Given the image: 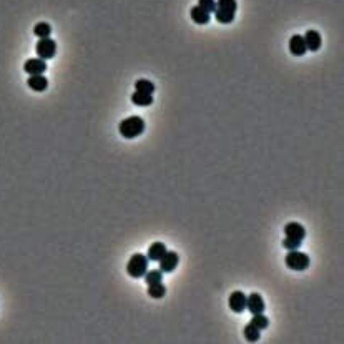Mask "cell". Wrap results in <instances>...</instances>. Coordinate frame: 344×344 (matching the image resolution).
Masks as SVG:
<instances>
[{
  "instance_id": "obj_12",
  "label": "cell",
  "mask_w": 344,
  "mask_h": 344,
  "mask_svg": "<svg viewBox=\"0 0 344 344\" xmlns=\"http://www.w3.org/2000/svg\"><path fill=\"white\" fill-rule=\"evenodd\" d=\"M304 42H306V48L309 52H318L319 48H321V33H319L318 30H308L306 33H304Z\"/></svg>"
},
{
  "instance_id": "obj_21",
  "label": "cell",
  "mask_w": 344,
  "mask_h": 344,
  "mask_svg": "<svg viewBox=\"0 0 344 344\" xmlns=\"http://www.w3.org/2000/svg\"><path fill=\"white\" fill-rule=\"evenodd\" d=\"M245 338H246V341H250V343H256V341H258V339H259V336H261V331H259V329L258 328H255L253 326V324H246V326H245Z\"/></svg>"
},
{
  "instance_id": "obj_3",
  "label": "cell",
  "mask_w": 344,
  "mask_h": 344,
  "mask_svg": "<svg viewBox=\"0 0 344 344\" xmlns=\"http://www.w3.org/2000/svg\"><path fill=\"white\" fill-rule=\"evenodd\" d=\"M148 263L150 259L147 258V255H142V253H135L132 258L128 259L127 263V273L130 278H143L145 273L148 271Z\"/></svg>"
},
{
  "instance_id": "obj_20",
  "label": "cell",
  "mask_w": 344,
  "mask_h": 344,
  "mask_svg": "<svg viewBox=\"0 0 344 344\" xmlns=\"http://www.w3.org/2000/svg\"><path fill=\"white\" fill-rule=\"evenodd\" d=\"M143 278H145V283H147L148 286L157 284V283H162L163 281V273L160 269H152V271H147Z\"/></svg>"
},
{
  "instance_id": "obj_11",
  "label": "cell",
  "mask_w": 344,
  "mask_h": 344,
  "mask_svg": "<svg viewBox=\"0 0 344 344\" xmlns=\"http://www.w3.org/2000/svg\"><path fill=\"white\" fill-rule=\"evenodd\" d=\"M289 53L294 57H301L304 55V53L308 52L306 48V42H304V37L303 35H293L291 38H289Z\"/></svg>"
},
{
  "instance_id": "obj_15",
  "label": "cell",
  "mask_w": 344,
  "mask_h": 344,
  "mask_svg": "<svg viewBox=\"0 0 344 344\" xmlns=\"http://www.w3.org/2000/svg\"><path fill=\"white\" fill-rule=\"evenodd\" d=\"M27 85L33 91H45L48 86V80L43 75H30L27 80Z\"/></svg>"
},
{
  "instance_id": "obj_9",
  "label": "cell",
  "mask_w": 344,
  "mask_h": 344,
  "mask_svg": "<svg viewBox=\"0 0 344 344\" xmlns=\"http://www.w3.org/2000/svg\"><path fill=\"white\" fill-rule=\"evenodd\" d=\"M246 309H250L251 314L264 313L266 304H264V299L261 298V294H258V293H251L250 296H246Z\"/></svg>"
},
{
  "instance_id": "obj_18",
  "label": "cell",
  "mask_w": 344,
  "mask_h": 344,
  "mask_svg": "<svg viewBox=\"0 0 344 344\" xmlns=\"http://www.w3.org/2000/svg\"><path fill=\"white\" fill-rule=\"evenodd\" d=\"M165 294H167V288H165L163 283L148 286V296H152L153 299H162L165 298Z\"/></svg>"
},
{
  "instance_id": "obj_7",
  "label": "cell",
  "mask_w": 344,
  "mask_h": 344,
  "mask_svg": "<svg viewBox=\"0 0 344 344\" xmlns=\"http://www.w3.org/2000/svg\"><path fill=\"white\" fill-rule=\"evenodd\" d=\"M284 236L286 238H293V240H299L303 241L306 238V228H304L301 223L298 221H291L284 226Z\"/></svg>"
},
{
  "instance_id": "obj_22",
  "label": "cell",
  "mask_w": 344,
  "mask_h": 344,
  "mask_svg": "<svg viewBox=\"0 0 344 344\" xmlns=\"http://www.w3.org/2000/svg\"><path fill=\"white\" fill-rule=\"evenodd\" d=\"M251 324H253L255 328H258L259 331H263V329H266L269 326V319L264 316L263 313H258V314H253V319H251Z\"/></svg>"
},
{
  "instance_id": "obj_19",
  "label": "cell",
  "mask_w": 344,
  "mask_h": 344,
  "mask_svg": "<svg viewBox=\"0 0 344 344\" xmlns=\"http://www.w3.org/2000/svg\"><path fill=\"white\" fill-rule=\"evenodd\" d=\"M135 90H137V91H142V93L153 95V91H155V85H153L150 80H147V79H140V80L135 82Z\"/></svg>"
},
{
  "instance_id": "obj_10",
  "label": "cell",
  "mask_w": 344,
  "mask_h": 344,
  "mask_svg": "<svg viewBox=\"0 0 344 344\" xmlns=\"http://www.w3.org/2000/svg\"><path fill=\"white\" fill-rule=\"evenodd\" d=\"M23 70L27 72L28 75H43L47 70V62L42 59H28L25 64H23Z\"/></svg>"
},
{
  "instance_id": "obj_6",
  "label": "cell",
  "mask_w": 344,
  "mask_h": 344,
  "mask_svg": "<svg viewBox=\"0 0 344 344\" xmlns=\"http://www.w3.org/2000/svg\"><path fill=\"white\" fill-rule=\"evenodd\" d=\"M160 271L162 273H173V271L176 269L178 263H180V256H178V253H175V251H168L165 253L162 258H160Z\"/></svg>"
},
{
  "instance_id": "obj_24",
  "label": "cell",
  "mask_w": 344,
  "mask_h": 344,
  "mask_svg": "<svg viewBox=\"0 0 344 344\" xmlns=\"http://www.w3.org/2000/svg\"><path fill=\"white\" fill-rule=\"evenodd\" d=\"M198 5H200L203 10H206L208 13H215L216 2L215 0H198Z\"/></svg>"
},
{
  "instance_id": "obj_14",
  "label": "cell",
  "mask_w": 344,
  "mask_h": 344,
  "mask_svg": "<svg viewBox=\"0 0 344 344\" xmlns=\"http://www.w3.org/2000/svg\"><path fill=\"white\" fill-rule=\"evenodd\" d=\"M165 253H167V246H165V243H162V241H155V243L150 245L147 258L150 261H160V258H162Z\"/></svg>"
},
{
  "instance_id": "obj_8",
  "label": "cell",
  "mask_w": 344,
  "mask_h": 344,
  "mask_svg": "<svg viewBox=\"0 0 344 344\" xmlns=\"http://www.w3.org/2000/svg\"><path fill=\"white\" fill-rule=\"evenodd\" d=\"M228 304L233 313H243L246 309V294L243 291H233L228 298Z\"/></svg>"
},
{
  "instance_id": "obj_23",
  "label": "cell",
  "mask_w": 344,
  "mask_h": 344,
  "mask_svg": "<svg viewBox=\"0 0 344 344\" xmlns=\"http://www.w3.org/2000/svg\"><path fill=\"white\" fill-rule=\"evenodd\" d=\"M303 245V241H299V240H293V238H286L284 236V240H283V248L284 250H299V246Z\"/></svg>"
},
{
  "instance_id": "obj_5",
  "label": "cell",
  "mask_w": 344,
  "mask_h": 344,
  "mask_svg": "<svg viewBox=\"0 0 344 344\" xmlns=\"http://www.w3.org/2000/svg\"><path fill=\"white\" fill-rule=\"evenodd\" d=\"M35 53L38 55V59L42 60H48V59H53L57 53V42L52 40L50 37L48 38H40L35 45Z\"/></svg>"
},
{
  "instance_id": "obj_2",
  "label": "cell",
  "mask_w": 344,
  "mask_h": 344,
  "mask_svg": "<svg viewBox=\"0 0 344 344\" xmlns=\"http://www.w3.org/2000/svg\"><path fill=\"white\" fill-rule=\"evenodd\" d=\"M120 135H122L123 138H137L140 137L143 132H145V122L142 117H137V115H133V117H128L125 118L122 123H120Z\"/></svg>"
},
{
  "instance_id": "obj_13",
  "label": "cell",
  "mask_w": 344,
  "mask_h": 344,
  "mask_svg": "<svg viewBox=\"0 0 344 344\" xmlns=\"http://www.w3.org/2000/svg\"><path fill=\"white\" fill-rule=\"evenodd\" d=\"M190 15H191V20L195 22V23H198V25H206V23L211 20V13H208L206 10H203L200 5L191 7Z\"/></svg>"
},
{
  "instance_id": "obj_16",
  "label": "cell",
  "mask_w": 344,
  "mask_h": 344,
  "mask_svg": "<svg viewBox=\"0 0 344 344\" xmlns=\"http://www.w3.org/2000/svg\"><path fill=\"white\" fill-rule=\"evenodd\" d=\"M132 101L138 106H150L153 103V95L142 93V91H135L132 95Z\"/></svg>"
},
{
  "instance_id": "obj_17",
  "label": "cell",
  "mask_w": 344,
  "mask_h": 344,
  "mask_svg": "<svg viewBox=\"0 0 344 344\" xmlns=\"http://www.w3.org/2000/svg\"><path fill=\"white\" fill-rule=\"evenodd\" d=\"M33 33L38 37V38H48L52 35V27L50 23L47 22H38L35 27H33Z\"/></svg>"
},
{
  "instance_id": "obj_1",
  "label": "cell",
  "mask_w": 344,
  "mask_h": 344,
  "mask_svg": "<svg viewBox=\"0 0 344 344\" xmlns=\"http://www.w3.org/2000/svg\"><path fill=\"white\" fill-rule=\"evenodd\" d=\"M236 10H238V2L236 0H216L215 18L223 25H228L235 20Z\"/></svg>"
},
{
  "instance_id": "obj_4",
  "label": "cell",
  "mask_w": 344,
  "mask_h": 344,
  "mask_svg": "<svg viewBox=\"0 0 344 344\" xmlns=\"http://www.w3.org/2000/svg\"><path fill=\"white\" fill-rule=\"evenodd\" d=\"M284 263L289 269H293V271H304V269L309 268L311 259H309V256L306 253H303V251L289 250L288 255H286V258H284Z\"/></svg>"
}]
</instances>
